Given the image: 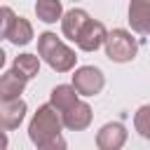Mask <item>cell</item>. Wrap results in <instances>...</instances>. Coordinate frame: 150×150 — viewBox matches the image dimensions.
<instances>
[{"label": "cell", "instance_id": "6da1fadb", "mask_svg": "<svg viewBox=\"0 0 150 150\" xmlns=\"http://www.w3.org/2000/svg\"><path fill=\"white\" fill-rule=\"evenodd\" d=\"M61 129H63V124H61V112H59L54 105L45 103V105H40V108L33 112V117H30V122H28V138H30V143L38 145L40 150L66 148V141H63V136H61Z\"/></svg>", "mask_w": 150, "mask_h": 150}, {"label": "cell", "instance_id": "7a4b0ae2", "mask_svg": "<svg viewBox=\"0 0 150 150\" xmlns=\"http://www.w3.org/2000/svg\"><path fill=\"white\" fill-rule=\"evenodd\" d=\"M38 56L56 73H70L77 63L75 49H70L61 38H56V33L45 30L38 35Z\"/></svg>", "mask_w": 150, "mask_h": 150}, {"label": "cell", "instance_id": "3957f363", "mask_svg": "<svg viewBox=\"0 0 150 150\" xmlns=\"http://www.w3.org/2000/svg\"><path fill=\"white\" fill-rule=\"evenodd\" d=\"M103 47H105V56L115 63H129L138 54V40L124 28H112L110 33H105Z\"/></svg>", "mask_w": 150, "mask_h": 150}, {"label": "cell", "instance_id": "277c9868", "mask_svg": "<svg viewBox=\"0 0 150 150\" xmlns=\"http://www.w3.org/2000/svg\"><path fill=\"white\" fill-rule=\"evenodd\" d=\"M73 87L80 96H96L101 94V89L105 87V77L101 73V68L96 66H80L73 68Z\"/></svg>", "mask_w": 150, "mask_h": 150}, {"label": "cell", "instance_id": "5b68a950", "mask_svg": "<svg viewBox=\"0 0 150 150\" xmlns=\"http://www.w3.org/2000/svg\"><path fill=\"white\" fill-rule=\"evenodd\" d=\"M91 117H94L91 105L84 103V101H80V98L73 105H68L66 110H61V124L68 131H84L91 124Z\"/></svg>", "mask_w": 150, "mask_h": 150}, {"label": "cell", "instance_id": "8992f818", "mask_svg": "<svg viewBox=\"0 0 150 150\" xmlns=\"http://www.w3.org/2000/svg\"><path fill=\"white\" fill-rule=\"evenodd\" d=\"M105 26L96 19H87V23L80 28L77 38L73 40L77 45V49L82 52H96L98 47H103V40H105Z\"/></svg>", "mask_w": 150, "mask_h": 150}, {"label": "cell", "instance_id": "52a82bcc", "mask_svg": "<svg viewBox=\"0 0 150 150\" xmlns=\"http://www.w3.org/2000/svg\"><path fill=\"white\" fill-rule=\"evenodd\" d=\"M26 101L21 96L16 98H2L0 101V129L5 131H12V129H19L23 117H26Z\"/></svg>", "mask_w": 150, "mask_h": 150}, {"label": "cell", "instance_id": "ba28073f", "mask_svg": "<svg viewBox=\"0 0 150 150\" xmlns=\"http://www.w3.org/2000/svg\"><path fill=\"white\" fill-rule=\"evenodd\" d=\"M124 143H127V127L122 122H108L96 131L98 150H120Z\"/></svg>", "mask_w": 150, "mask_h": 150}, {"label": "cell", "instance_id": "9c48e42d", "mask_svg": "<svg viewBox=\"0 0 150 150\" xmlns=\"http://www.w3.org/2000/svg\"><path fill=\"white\" fill-rule=\"evenodd\" d=\"M129 26L141 38H145L150 33V0H131L129 2Z\"/></svg>", "mask_w": 150, "mask_h": 150}, {"label": "cell", "instance_id": "30bf717a", "mask_svg": "<svg viewBox=\"0 0 150 150\" xmlns=\"http://www.w3.org/2000/svg\"><path fill=\"white\" fill-rule=\"evenodd\" d=\"M87 19H89V14L84 12V9H80V7H73V9H68V12H63L61 14V33L68 38V40H75L77 38V33H80V28L87 23Z\"/></svg>", "mask_w": 150, "mask_h": 150}, {"label": "cell", "instance_id": "8fae6325", "mask_svg": "<svg viewBox=\"0 0 150 150\" xmlns=\"http://www.w3.org/2000/svg\"><path fill=\"white\" fill-rule=\"evenodd\" d=\"M26 77H21L14 68L12 70H7V73H2L0 75V101L2 98H16V96H21L23 94V89H26Z\"/></svg>", "mask_w": 150, "mask_h": 150}, {"label": "cell", "instance_id": "7c38bea8", "mask_svg": "<svg viewBox=\"0 0 150 150\" xmlns=\"http://www.w3.org/2000/svg\"><path fill=\"white\" fill-rule=\"evenodd\" d=\"M7 40L16 47H23L33 40V23L23 16H14L12 26H9V33H7Z\"/></svg>", "mask_w": 150, "mask_h": 150}, {"label": "cell", "instance_id": "4fadbf2b", "mask_svg": "<svg viewBox=\"0 0 150 150\" xmlns=\"http://www.w3.org/2000/svg\"><path fill=\"white\" fill-rule=\"evenodd\" d=\"M77 98H80V94L75 91L73 84H56V87L52 89V94H49V105H54V108L61 112V110H66L68 105H73Z\"/></svg>", "mask_w": 150, "mask_h": 150}, {"label": "cell", "instance_id": "5bb4252c", "mask_svg": "<svg viewBox=\"0 0 150 150\" xmlns=\"http://www.w3.org/2000/svg\"><path fill=\"white\" fill-rule=\"evenodd\" d=\"M12 68H14L21 77L33 80V77L40 75V56H38V54H19V56H14Z\"/></svg>", "mask_w": 150, "mask_h": 150}, {"label": "cell", "instance_id": "9a60e30c", "mask_svg": "<svg viewBox=\"0 0 150 150\" xmlns=\"http://www.w3.org/2000/svg\"><path fill=\"white\" fill-rule=\"evenodd\" d=\"M63 14L61 0H38L35 2V16L42 23H56Z\"/></svg>", "mask_w": 150, "mask_h": 150}, {"label": "cell", "instance_id": "2e32d148", "mask_svg": "<svg viewBox=\"0 0 150 150\" xmlns=\"http://www.w3.org/2000/svg\"><path fill=\"white\" fill-rule=\"evenodd\" d=\"M134 127L143 138H150V105H141L134 115Z\"/></svg>", "mask_w": 150, "mask_h": 150}, {"label": "cell", "instance_id": "e0dca14e", "mask_svg": "<svg viewBox=\"0 0 150 150\" xmlns=\"http://www.w3.org/2000/svg\"><path fill=\"white\" fill-rule=\"evenodd\" d=\"M14 16L16 14H14L12 7H7V5L0 7V40H7V33H9V26H12Z\"/></svg>", "mask_w": 150, "mask_h": 150}, {"label": "cell", "instance_id": "ac0fdd59", "mask_svg": "<svg viewBox=\"0 0 150 150\" xmlns=\"http://www.w3.org/2000/svg\"><path fill=\"white\" fill-rule=\"evenodd\" d=\"M9 145V138H7V134H5V129H0V150H5Z\"/></svg>", "mask_w": 150, "mask_h": 150}, {"label": "cell", "instance_id": "d6986e66", "mask_svg": "<svg viewBox=\"0 0 150 150\" xmlns=\"http://www.w3.org/2000/svg\"><path fill=\"white\" fill-rule=\"evenodd\" d=\"M5 61H7V54H5V49H2V47H0V68H2V66H5Z\"/></svg>", "mask_w": 150, "mask_h": 150}, {"label": "cell", "instance_id": "ffe728a7", "mask_svg": "<svg viewBox=\"0 0 150 150\" xmlns=\"http://www.w3.org/2000/svg\"><path fill=\"white\" fill-rule=\"evenodd\" d=\"M73 2H77V0H73Z\"/></svg>", "mask_w": 150, "mask_h": 150}]
</instances>
